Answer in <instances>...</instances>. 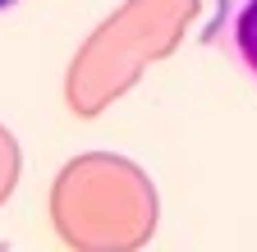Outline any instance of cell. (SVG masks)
Listing matches in <instances>:
<instances>
[{
  "label": "cell",
  "mask_w": 257,
  "mask_h": 252,
  "mask_svg": "<svg viewBox=\"0 0 257 252\" xmlns=\"http://www.w3.org/2000/svg\"><path fill=\"white\" fill-rule=\"evenodd\" d=\"M202 37L257 83V0H216V14Z\"/></svg>",
  "instance_id": "obj_1"
},
{
  "label": "cell",
  "mask_w": 257,
  "mask_h": 252,
  "mask_svg": "<svg viewBox=\"0 0 257 252\" xmlns=\"http://www.w3.org/2000/svg\"><path fill=\"white\" fill-rule=\"evenodd\" d=\"M10 5H14V0H0V10H10Z\"/></svg>",
  "instance_id": "obj_2"
}]
</instances>
